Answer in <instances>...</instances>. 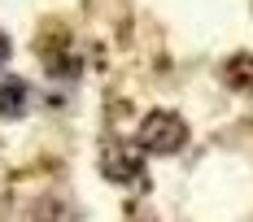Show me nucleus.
I'll return each instance as SVG.
<instances>
[{
    "label": "nucleus",
    "mask_w": 253,
    "mask_h": 222,
    "mask_svg": "<svg viewBox=\"0 0 253 222\" xmlns=\"http://www.w3.org/2000/svg\"><path fill=\"white\" fill-rule=\"evenodd\" d=\"M9 52H13V44H9V35H4V31H0V66H4V61H9Z\"/></svg>",
    "instance_id": "nucleus-5"
},
{
    "label": "nucleus",
    "mask_w": 253,
    "mask_h": 222,
    "mask_svg": "<svg viewBox=\"0 0 253 222\" xmlns=\"http://www.w3.org/2000/svg\"><path fill=\"white\" fill-rule=\"evenodd\" d=\"M135 144L149 148V152H179V148L188 144V126L170 109H153L149 118L140 122V140Z\"/></svg>",
    "instance_id": "nucleus-1"
},
{
    "label": "nucleus",
    "mask_w": 253,
    "mask_h": 222,
    "mask_svg": "<svg viewBox=\"0 0 253 222\" xmlns=\"http://www.w3.org/2000/svg\"><path fill=\"white\" fill-rule=\"evenodd\" d=\"M223 78H227L236 92H253V57H249V52L231 57L227 66H223Z\"/></svg>",
    "instance_id": "nucleus-4"
},
{
    "label": "nucleus",
    "mask_w": 253,
    "mask_h": 222,
    "mask_svg": "<svg viewBox=\"0 0 253 222\" xmlns=\"http://www.w3.org/2000/svg\"><path fill=\"white\" fill-rule=\"evenodd\" d=\"M26 109H31V87H26V78H18V74L0 78V118H22Z\"/></svg>",
    "instance_id": "nucleus-3"
},
{
    "label": "nucleus",
    "mask_w": 253,
    "mask_h": 222,
    "mask_svg": "<svg viewBox=\"0 0 253 222\" xmlns=\"http://www.w3.org/2000/svg\"><path fill=\"white\" fill-rule=\"evenodd\" d=\"M140 144H109L101 157V170L105 179H114V183H126V179H135L140 174Z\"/></svg>",
    "instance_id": "nucleus-2"
}]
</instances>
